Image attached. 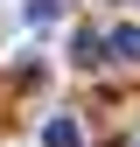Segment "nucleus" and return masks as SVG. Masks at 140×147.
<instances>
[{
    "label": "nucleus",
    "mask_w": 140,
    "mask_h": 147,
    "mask_svg": "<svg viewBox=\"0 0 140 147\" xmlns=\"http://www.w3.org/2000/svg\"><path fill=\"white\" fill-rule=\"evenodd\" d=\"M42 147H84L77 119H49V126H42Z\"/></svg>",
    "instance_id": "nucleus-2"
},
{
    "label": "nucleus",
    "mask_w": 140,
    "mask_h": 147,
    "mask_svg": "<svg viewBox=\"0 0 140 147\" xmlns=\"http://www.w3.org/2000/svg\"><path fill=\"white\" fill-rule=\"evenodd\" d=\"M56 7H63V0H28V14H35V21H56Z\"/></svg>",
    "instance_id": "nucleus-3"
},
{
    "label": "nucleus",
    "mask_w": 140,
    "mask_h": 147,
    "mask_svg": "<svg viewBox=\"0 0 140 147\" xmlns=\"http://www.w3.org/2000/svg\"><path fill=\"white\" fill-rule=\"evenodd\" d=\"M105 56H119V63H140V28H112V35H105Z\"/></svg>",
    "instance_id": "nucleus-1"
}]
</instances>
